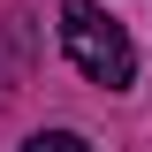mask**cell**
<instances>
[{"label": "cell", "mask_w": 152, "mask_h": 152, "mask_svg": "<svg viewBox=\"0 0 152 152\" xmlns=\"http://www.w3.org/2000/svg\"><path fill=\"white\" fill-rule=\"evenodd\" d=\"M0 99H8V76H0Z\"/></svg>", "instance_id": "3"}, {"label": "cell", "mask_w": 152, "mask_h": 152, "mask_svg": "<svg viewBox=\"0 0 152 152\" xmlns=\"http://www.w3.org/2000/svg\"><path fill=\"white\" fill-rule=\"evenodd\" d=\"M61 46H69V61L91 84H107V91H122L137 76V46H129V31L107 15V8H91V0H69L61 8Z\"/></svg>", "instance_id": "1"}, {"label": "cell", "mask_w": 152, "mask_h": 152, "mask_svg": "<svg viewBox=\"0 0 152 152\" xmlns=\"http://www.w3.org/2000/svg\"><path fill=\"white\" fill-rule=\"evenodd\" d=\"M23 152H91V145H84L76 129H38V137H31Z\"/></svg>", "instance_id": "2"}]
</instances>
